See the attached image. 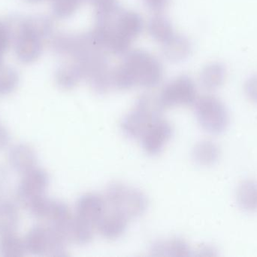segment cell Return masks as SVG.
I'll list each match as a JSON object with an SVG mask.
<instances>
[{"label": "cell", "mask_w": 257, "mask_h": 257, "mask_svg": "<svg viewBox=\"0 0 257 257\" xmlns=\"http://www.w3.org/2000/svg\"><path fill=\"white\" fill-rule=\"evenodd\" d=\"M163 67L160 60L148 51H128L123 63L112 70L113 87L127 90L135 86L153 89L160 84Z\"/></svg>", "instance_id": "obj_1"}, {"label": "cell", "mask_w": 257, "mask_h": 257, "mask_svg": "<svg viewBox=\"0 0 257 257\" xmlns=\"http://www.w3.org/2000/svg\"><path fill=\"white\" fill-rule=\"evenodd\" d=\"M163 110L158 98L142 95L136 101L133 110L122 121L123 133L130 138L141 139L148 128L161 118Z\"/></svg>", "instance_id": "obj_2"}, {"label": "cell", "mask_w": 257, "mask_h": 257, "mask_svg": "<svg viewBox=\"0 0 257 257\" xmlns=\"http://www.w3.org/2000/svg\"><path fill=\"white\" fill-rule=\"evenodd\" d=\"M107 205L130 219L138 218L148 209V200L145 193L122 183H111L105 194Z\"/></svg>", "instance_id": "obj_3"}, {"label": "cell", "mask_w": 257, "mask_h": 257, "mask_svg": "<svg viewBox=\"0 0 257 257\" xmlns=\"http://www.w3.org/2000/svg\"><path fill=\"white\" fill-rule=\"evenodd\" d=\"M67 239L57 226L39 225L29 231L24 239L27 251L37 256H66Z\"/></svg>", "instance_id": "obj_4"}, {"label": "cell", "mask_w": 257, "mask_h": 257, "mask_svg": "<svg viewBox=\"0 0 257 257\" xmlns=\"http://www.w3.org/2000/svg\"><path fill=\"white\" fill-rule=\"evenodd\" d=\"M6 24L18 60L24 63L36 61L42 54L43 40L27 29L26 18L12 15L6 20Z\"/></svg>", "instance_id": "obj_5"}, {"label": "cell", "mask_w": 257, "mask_h": 257, "mask_svg": "<svg viewBox=\"0 0 257 257\" xmlns=\"http://www.w3.org/2000/svg\"><path fill=\"white\" fill-rule=\"evenodd\" d=\"M194 104L198 122L205 131L219 134L226 131L229 123V113L220 100L206 95L197 98Z\"/></svg>", "instance_id": "obj_6"}, {"label": "cell", "mask_w": 257, "mask_h": 257, "mask_svg": "<svg viewBox=\"0 0 257 257\" xmlns=\"http://www.w3.org/2000/svg\"><path fill=\"white\" fill-rule=\"evenodd\" d=\"M51 48L60 56L78 60L96 49H102L91 32L82 34L59 33L51 38ZM104 50V49H102Z\"/></svg>", "instance_id": "obj_7"}, {"label": "cell", "mask_w": 257, "mask_h": 257, "mask_svg": "<svg viewBox=\"0 0 257 257\" xmlns=\"http://www.w3.org/2000/svg\"><path fill=\"white\" fill-rule=\"evenodd\" d=\"M158 98L163 109L193 105L197 100L196 84L188 75H181L168 83Z\"/></svg>", "instance_id": "obj_8"}, {"label": "cell", "mask_w": 257, "mask_h": 257, "mask_svg": "<svg viewBox=\"0 0 257 257\" xmlns=\"http://www.w3.org/2000/svg\"><path fill=\"white\" fill-rule=\"evenodd\" d=\"M49 184V177L43 169L34 167L24 174L18 190L17 198L23 206L27 208L30 202L45 196Z\"/></svg>", "instance_id": "obj_9"}, {"label": "cell", "mask_w": 257, "mask_h": 257, "mask_svg": "<svg viewBox=\"0 0 257 257\" xmlns=\"http://www.w3.org/2000/svg\"><path fill=\"white\" fill-rule=\"evenodd\" d=\"M172 125L165 119H159L152 124L141 137L142 146L151 155L160 154L173 136Z\"/></svg>", "instance_id": "obj_10"}, {"label": "cell", "mask_w": 257, "mask_h": 257, "mask_svg": "<svg viewBox=\"0 0 257 257\" xmlns=\"http://www.w3.org/2000/svg\"><path fill=\"white\" fill-rule=\"evenodd\" d=\"M107 208L105 198L94 193H87L77 202L76 216L96 228Z\"/></svg>", "instance_id": "obj_11"}, {"label": "cell", "mask_w": 257, "mask_h": 257, "mask_svg": "<svg viewBox=\"0 0 257 257\" xmlns=\"http://www.w3.org/2000/svg\"><path fill=\"white\" fill-rule=\"evenodd\" d=\"M57 227L62 231L68 242L84 245L91 242L93 238L94 226L77 216H71L63 224Z\"/></svg>", "instance_id": "obj_12"}, {"label": "cell", "mask_w": 257, "mask_h": 257, "mask_svg": "<svg viewBox=\"0 0 257 257\" xmlns=\"http://www.w3.org/2000/svg\"><path fill=\"white\" fill-rule=\"evenodd\" d=\"M128 219L121 213L108 206L100 220L96 225L99 233L108 239L121 236L127 228Z\"/></svg>", "instance_id": "obj_13"}, {"label": "cell", "mask_w": 257, "mask_h": 257, "mask_svg": "<svg viewBox=\"0 0 257 257\" xmlns=\"http://www.w3.org/2000/svg\"><path fill=\"white\" fill-rule=\"evenodd\" d=\"M9 161L15 172L25 174L36 167L37 155L31 146L26 143H19L11 149Z\"/></svg>", "instance_id": "obj_14"}, {"label": "cell", "mask_w": 257, "mask_h": 257, "mask_svg": "<svg viewBox=\"0 0 257 257\" xmlns=\"http://www.w3.org/2000/svg\"><path fill=\"white\" fill-rule=\"evenodd\" d=\"M143 25V20L139 14L121 9L117 15L115 30L117 34L132 42L142 33Z\"/></svg>", "instance_id": "obj_15"}, {"label": "cell", "mask_w": 257, "mask_h": 257, "mask_svg": "<svg viewBox=\"0 0 257 257\" xmlns=\"http://www.w3.org/2000/svg\"><path fill=\"white\" fill-rule=\"evenodd\" d=\"M193 45L190 39L184 35L175 34L169 41L163 44V54L170 62L184 61L190 57Z\"/></svg>", "instance_id": "obj_16"}, {"label": "cell", "mask_w": 257, "mask_h": 257, "mask_svg": "<svg viewBox=\"0 0 257 257\" xmlns=\"http://www.w3.org/2000/svg\"><path fill=\"white\" fill-rule=\"evenodd\" d=\"M56 82L60 89L70 90L78 85L84 78V71L77 62L66 63L57 68Z\"/></svg>", "instance_id": "obj_17"}, {"label": "cell", "mask_w": 257, "mask_h": 257, "mask_svg": "<svg viewBox=\"0 0 257 257\" xmlns=\"http://www.w3.org/2000/svg\"><path fill=\"white\" fill-rule=\"evenodd\" d=\"M220 156L219 146L214 142L203 140L196 143L192 151V158L198 165L210 167L217 162Z\"/></svg>", "instance_id": "obj_18"}, {"label": "cell", "mask_w": 257, "mask_h": 257, "mask_svg": "<svg viewBox=\"0 0 257 257\" xmlns=\"http://www.w3.org/2000/svg\"><path fill=\"white\" fill-rule=\"evenodd\" d=\"M226 77V68L220 62H214L205 66L200 74V82L207 91H214L224 82Z\"/></svg>", "instance_id": "obj_19"}, {"label": "cell", "mask_w": 257, "mask_h": 257, "mask_svg": "<svg viewBox=\"0 0 257 257\" xmlns=\"http://www.w3.org/2000/svg\"><path fill=\"white\" fill-rule=\"evenodd\" d=\"M151 252L154 256H188L190 249L185 241L174 238L154 243Z\"/></svg>", "instance_id": "obj_20"}, {"label": "cell", "mask_w": 257, "mask_h": 257, "mask_svg": "<svg viewBox=\"0 0 257 257\" xmlns=\"http://www.w3.org/2000/svg\"><path fill=\"white\" fill-rule=\"evenodd\" d=\"M148 30L151 37L162 45L175 34L171 21L160 13L153 16L148 21Z\"/></svg>", "instance_id": "obj_21"}, {"label": "cell", "mask_w": 257, "mask_h": 257, "mask_svg": "<svg viewBox=\"0 0 257 257\" xmlns=\"http://www.w3.org/2000/svg\"><path fill=\"white\" fill-rule=\"evenodd\" d=\"M236 199L238 205L243 211L247 212L257 211V182L244 181L237 190Z\"/></svg>", "instance_id": "obj_22"}, {"label": "cell", "mask_w": 257, "mask_h": 257, "mask_svg": "<svg viewBox=\"0 0 257 257\" xmlns=\"http://www.w3.org/2000/svg\"><path fill=\"white\" fill-rule=\"evenodd\" d=\"M24 240L12 233L1 235L0 238V256L3 257H21L25 255Z\"/></svg>", "instance_id": "obj_23"}, {"label": "cell", "mask_w": 257, "mask_h": 257, "mask_svg": "<svg viewBox=\"0 0 257 257\" xmlns=\"http://www.w3.org/2000/svg\"><path fill=\"white\" fill-rule=\"evenodd\" d=\"M19 223L16 207L8 202H0V235L15 232Z\"/></svg>", "instance_id": "obj_24"}, {"label": "cell", "mask_w": 257, "mask_h": 257, "mask_svg": "<svg viewBox=\"0 0 257 257\" xmlns=\"http://www.w3.org/2000/svg\"><path fill=\"white\" fill-rule=\"evenodd\" d=\"M26 25L31 33L42 40L52 36L54 32V22L45 15H34L26 18Z\"/></svg>", "instance_id": "obj_25"}, {"label": "cell", "mask_w": 257, "mask_h": 257, "mask_svg": "<svg viewBox=\"0 0 257 257\" xmlns=\"http://www.w3.org/2000/svg\"><path fill=\"white\" fill-rule=\"evenodd\" d=\"M19 82V75L12 67H0V96L12 93Z\"/></svg>", "instance_id": "obj_26"}, {"label": "cell", "mask_w": 257, "mask_h": 257, "mask_svg": "<svg viewBox=\"0 0 257 257\" xmlns=\"http://www.w3.org/2000/svg\"><path fill=\"white\" fill-rule=\"evenodd\" d=\"M83 0H52L54 16L60 19L69 18L79 8Z\"/></svg>", "instance_id": "obj_27"}, {"label": "cell", "mask_w": 257, "mask_h": 257, "mask_svg": "<svg viewBox=\"0 0 257 257\" xmlns=\"http://www.w3.org/2000/svg\"><path fill=\"white\" fill-rule=\"evenodd\" d=\"M11 42L10 35L5 22L0 21V67L3 63V56L7 51Z\"/></svg>", "instance_id": "obj_28"}, {"label": "cell", "mask_w": 257, "mask_h": 257, "mask_svg": "<svg viewBox=\"0 0 257 257\" xmlns=\"http://www.w3.org/2000/svg\"><path fill=\"white\" fill-rule=\"evenodd\" d=\"M246 95L253 102L257 103V75L250 76L244 85Z\"/></svg>", "instance_id": "obj_29"}, {"label": "cell", "mask_w": 257, "mask_h": 257, "mask_svg": "<svg viewBox=\"0 0 257 257\" xmlns=\"http://www.w3.org/2000/svg\"><path fill=\"white\" fill-rule=\"evenodd\" d=\"M150 10L154 13H161L169 5V0H143Z\"/></svg>", "instance_id": "obj_30"}, {"label": "cell", "mask_w": 257, "mask_h": 257, "mask_svg": "<svg viewBox=\"0 0 257 257\" xmlns=\"http://www.w3.org/2000/svg\"><path fill=\"white\" fill-rule=\"evenodd\" d=\"M87 1L93 5L96 9H106L118 4L117 0H87Z\"/></svg>", "instance_id": "obj_31"}, {"label": "cell", "mask_w": 257, "mask_h": 257, "mask_svg": "<svg viewBox=\"0 0 257 257\" xmlns=\"http://www.w3.org/2000/svg\"><path fill=\"white\" fill-rule=\"evenodd\" d=\"M10 142V134L6 128L0 125V151L9 146Z\"/></svg>", "instance_id": "obj_32"}, {"label": "cell", "mask_w": 257, "mask_h": 257, "mask_svg": "<svg viewBox=\"0 0 257 257\" xmlns=\"http://www.w3.org/2000/svg\"><path fill=\"white\" fill-rule=\"evenodd\" d=\"M3 173V172H2L0 170V186H2L3 183L4 182L5 175Z\"/></svg>", "instance_id": "obj_33"}, {"label": "cell", "mask_w": 257, "mask_h": 257, "mask_svg": "<svg viewBox=\"0 0 257 257\" xmlns=\"http://www.w3.org/2000/svg\"><path fill=\"white\" fill-rule=\"evenodd\" d=\"M29 3H37V2L42 1V0H26Z\"/></svg>", "instance_id": "obj_34"}]
</instances>
